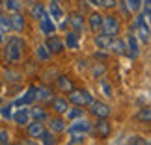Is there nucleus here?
I'll list each match as a JSON object with an SVG mask.
<instances>
[{
  "label": "nucleus",
  "instance_id": "obj_46",
  "mask_svg": "<svg viewBox=\"0 0 151 145\" xmlns=\"http://www.w3.org/2000/svg\"><path fill=\"white\" fill-rule=\"evenodd\" d=\"M0 2H4V0H0Z\"/></svg>",
  "mask_w": 151,
  "mask_h": 145
},
{
  "label": "nucleus",
  "instance_id": "obj_22",
  "mask_svg": "<svg viewBox=\"0 0 151 145\" xmlns=\"http://www.w3.org/2000/svg\"><path fill=\"white\" fill-rule=\"evenodd\" d=\"M11 17V24H13V32H22L26 28V17L21 13V11H17V13H9Z\"/></svg>",
  "mask_w": 151,
  "mask_h": 145
},
{
  "label": "nucleus",
  "instance_id": "obj_44",
  "mask_svg": "<svg viewBox=\"0 0 151 145\" xmlns=\"http://www.w3.org/2000/svg\"><path fill=\"white\" fill-rule=\"evenodd\" d=\"M2 104H4V102H2V97H0V106H2Z\"/></svg>",
  "mask_w": 151,
  "mask_h": 145
},
{
  "label": "nucleus",
  "instance_id": "obj_11",
  "mask_svg": "<svg viewBox=\"0 0 151 145\" xmlns=\"http://www.w3.org/2000/svg\"><path fill=\"white\" fill-rule=\"evenodd\" d=\"M45 45L49 47V50L52 52L54 56L58 54H63L65 52V39H62V37H58V36H49L47 39H45Z\"/></svg>",
  "mask_w": 151,
  "mask_h": 145
},
{
  "label": "nucleus",
  "instance_id": "obj_7",
  "mask_svg": "<svg viewBox=\"0 0 151 145\" xmlns=\"http://www.w3.org/2000/svg\"><path fill=\"white\" fill-rule=\"evenodd\" d=\"M47 132V123L39 119H32L30 123L26 125V136L32 138V140H41V136Z\"/></svg>",
  "mask_w": 151,
  "mask_h": 145
},
{
  "label": "nucleus",
  "instance_id": "obj_39",
  "mask_svg": "<svg viewBox=\"0 0 151 145\" xmlns=\"http://www.w3.org/2000/svg\"><path fill=\"white\" fill-rule=\"evenodd\" d=\"M0 143H2V145L9 143V132L4 130V129H0Z\"/></svg>",
  "mask_w": 151,
  "mask_h": 145
},
{
  "label": "nucleus",
  "instance_id": "obj_19",
  "mask_svg": "<svg viewBox=\"0 0 151 145\" xmlns=\"http://www.w3.org/2000/svg\"><path fill=\"white\" fill-rule=\"evenodd\" d=\"M110 52L116 56H129V49H127V39L121 37H114L112 47H110Z\"/></svg>",
  "mask_w": 151,
  "mask_h": 145
},
{
  "label": "nucleus",
  "instance_id": "obj_9",
  "mask_svg": "<svg viewBox=\"0 0 151 145\" xmlns=\"http://www.w3.org/2000/svg\"><path fill=\"white\" fill-rule=\"evenodd\" d=\"M67 21L69 24H71V30L82 34L86 30V22H88V19L84 17V13H80V11H71V13L67 15Z\"/></svg>",
  "mask_w": 151,
  "mask_h": 145
},
{
  "label": "nucleus",
  "instance_id": "obj_45",
  "mask_svg": "<svg viewBox=\"0 0 151 145\" xmlns=\"http://www.w3.org/2000/svg\"><path fill=\"white\" fill-rule=\"evenodd\" d=\"M54 2H60V0H54Z\"/></svg>",
  "mask_w": 151,
  "mask_h": 145
},
{
  "label": "nucleus",
  "instance_id": "obj_26",
  "mask_svg": "<svg viewBox=\"0 0 151 145\" xmlns=\"http://www.w3.org/2000/svg\"><path fill=\"white\" fill-rule=\"evenodd\" d=\"M49 13H50V17L54 21H63V9L60 8V4L58 2H54V0H50V6H49Z\"/></svg>",
  "mask_w": 151,
  "mask_h": 145
},
{
  "label": "nucleus",
  "instance_id": "obj_8",
  "mask_svg": "<svg viewBox=\"0 0 151 145\" xmlns=\"http://www.w3.org/2000/svg\"><path fill=\"white\" fill-rule=\"evenodd\" d=\"M36 101H37V86L36 84H30V86H28V89H26V93L21 95L19 99H15L13 102H15L17 108H21V106H32Z\"/></svg>",
  "mask_w": 151,
  "mask_h": 145
},
{
  "label": "nucleus",
  "instance_id": "obj_17",
  "mask_svg": "<svg viewBox=\"0 0 151 145\" xmlns=\"http://www.w3.org/2000/svg\"><path fill=\"white\" fill-rule=\"evenodd\" d=\"M112 41H114V37H112V36H108V34H104V32H99V34H95V36H93V43H95V47H97V49H101V50H108V52H110Z\"/></svg>",
  "mask_w": 151,
  "mask_h": 145
},
{
  "label": "nucleus",
  "instance_id": "obj_2",
  "mask_svg": "<svg viewBox=\"0 0 151 145\" xmlns=\"http://www.w3.org/2000/svg\"><path fill=\"white\" fill-rule=\"evenodd\" d=\"M67 99L73 106H82V108L90 106V104L95 101L93 95H91L88 89H82V88H75L71 93H67Z\"/></svg>",
  "mask_w": 151,
  "mask_h": 145
},
{
  "label": "nucleus",
  "instance_id": "obj_12",
  "mask_svg": "<svg viewBox=\"0 0 151 145\" xmlns=\"http://www.w3.org/2000/svg\"><path fill=\"white\" fill-rule=\"evenodd\" d=\"M50 108H52V114H58V115H65L71 108V102H69L67 97H54L50 101Z\"/></svg>",
  "mask_w": 151,
  "mask_h": 145
},
{
  "label": "nucleus",
  "instance_id": "obj_29",
  "mask_svg": "<svg viewBox=\"0 0 151 145\" xmlns=\"http://www.w3.org/2000/svg\"><path fill=\"white\" fill-rule=\"evenodd\" d=\"M80 117H84V108H82V106H75V108H69V112L65 114V119H69V121L80 119Z\"/></svg>",
  "mask_w": 151,
  "mask_h": 145
},
{
  "label": "nucleus",
  "instance_id": "obj_14",
  "mask_svg": "<svg viewBox=\"0 0 151 145\" xmlns=\"http://www.w3.org/2000/svg\"><path fill=\"white\" fill-rule=\"evenodd\" d=\"M103 22H104V15H101L99 11H91L88 15V28L91 34L103 32Z\"/></svg>",
  "mask_w": 151,
  "mask_h": 145
},
{
  "label": "nucleus",
  "instance_id": "obj_21",
  "mask_svg": "<svg viewBox=\"0 0 151 145\" xmlns=\"http://www.w3.org/2000/svg\"><path fill=\"white\" fill-rule=\"evenodd\" d=\"M34 54H36V58L39 61H43V63H47V61H50V58L54 56L52 52L49 50V47L45 43H39V45H36V50H34Z\"/></svg>",
  "mask_w": 151,
  "mask_h": 145
},
{
  "label": "nucleus",
  "instance_id": "obj_4",
  "mask_svg": "<svg viewBox=\"0 0 151 145\" xmlns=\"http://www.w3.org/2000/svg\"><path fill=\"white\" fill-rule=\"evenodd\" d=\"M103 32L108 34V36H112V37H118L119 34H121V21H119V17L118 15H112V13L104 15Z\"/></svg>",
  "mask_w": 151,
  "mask_h": 145
},
{
  "label": "nucleus",
  "instance_id": "obj_3",
  "mask_svg": "<svg viewBox=\"0 0 151 145\" xmlns=\"http://www.w3.org/2000/svg\"><path fill=\"white\" fill-rule=\"evenodd\" d=\"M134 28H136V36H138V39H140V41H142L144 45L149 43V39H151V32H149L147 19L144 17L142 11L136 15V19H134Z\"/></svg>",
  "mask_w": 151,
  "mask_h": 145
},
{
  "label": "nucleus",
  "instance_id": "obj_27",
  "mask_svg": "<svg viewBox=\"0 0 151 145\" xmlns=\"http://www.w3.org/2000/svg\"><path fill=\"white\" fill-rule=\"evenodd\" d=\"M30 114H32V119H39V121H47L50 117L49 112L41 106H30Z\"/></svg>",
  "mask_w": 151,
  "mask_h": 145
},
{
  "label": "nucleus",
  "instance_id": "obj_30",
  "mask_svg": "<svg viewBox=\"0 0 151 145\" xmlns=\"http://www.w3.org/2000/svg\"><path fill=\"white\" fill-rule=\"evenodd\" d=\"M13 108H15V102L2 104V106H0V115H2V119H13Z\"/></svg>",
  "mask_w": 151,
  "mask_h": 145
},
{
  "label": "nucleus",
  "instance_id": "obj_32",
  "mask_svg": "<svg viewBox=\"0 0 151 145\" xmlns=\"http://www.w3.org/2000/svg\"><path fill=\"white\" fill-rule=\"evenodd\" d=\"M127 8L131 9V13H140L142 11V6H144V0H125Z\"/></svg>",
  "mask_w": 151,
  "mask_h": 145
},
{
  "label": "nucleus",
  "instance_id": "obj_10",
  "mask_svg": "<svg viewBox=\"0 0 151 145\" xmlns=\"http://www.w3.org/2000/svg\"><path fill=\"white\" fill-rule=\"evenodd\" d=\"M47 123V129L50 132H54V134H62V132H65L67 130V125H65V119H63V115H50V117L45 121Z\"/></svg>",
  "mask_w": 151,
  "mask_h": 145
},
{
  "label": "nucleus",
  "instance_id": "obj_13",
  "mask_svg": "<svg viewBox=\"0 0 151 145\" xmlns=\"http://www.w3.org/2000/svg\"><path fill=\"white\" fill-rule=\"evenodd\" d=\"M93 132L97 134V138L106 140V138L112 134V123H110L108 119H97L93 123Z\"/></svg>",
  "mask_w": 151,
  "mask_h": 145
},
{
  "label": "nucleus",
  "instance_id": "obj_35",
  "mask_svg": "<svg viewBox=\"0 0 151 145\" xmlns=\"http://www.w3.org/2000/svg\"><path fill=\"white\" fill-rule=\"evenodd\" d=\"M104 71H106V65L97 61V63H93V67H91V76H93V78H101L104 74Z\"/></svg>",
  "mask_w": 151,
  "mask_h": 145
},
{
  "label": "nucleus",
  "instance_id": "obj_1",
  "mask_svg": "<svg viewBox=\"0 0 151 145\" xmlns=\"http://www.w3.org/2000/svg\"><path fill=\"white\" fill-rule=\"evenodd\" d=\"M24 54H26V41L22 39L21 36H11L8 37L6 41V47H4V58L8 63H19L24 60Z\"/></svg>",
  "mask_w": 151,
  "mask_h": 145
},
{
  "label": "nucleus",
  "instance_id": "obj_34",
  "mask_svg": "<svg viewBox=\"0 0 151 145\" xmlns=\"http://www.w3.org/2000/svg\"><path fill=\"white\" fill-rule=\"evenodd\" d=\"M39 141H41V145H56V134L47 129V132L41 136V140H39Z\"/></svg>",
  "mask_w": 151,
  "mask_h": 145
},
{
  "label": "nucleus",
  "instance_id": "obj_16",
  "mask_svg": "<svg viewBox=\"0 0 151 145\" xmlns=\"http://www.w3.org/2000/svg\"><path fill=\"white\" fill-rule=\"evenodd\" d=\"M140 39L136 34H127V49H129V58H138L140 56Z\"/></svg>",
  "mask_w": 151,
  "mask_h": 145
},
{
  "label": "nucleus",
  "instance_id": "obj_5",
  "mask_svg": "<svg viewBox=\"0 0 151 145\" xmlns=\"http://www.w3.org/2000/svg\"><path fill=\"white\" fill-rule=\"evenodd\" d=\"M88 112H90V115H93L95 119H108L110 114H112V108L103 101H93L88 106Z\"/></svg>",
  "mask_w": 151,
  "mask_h": 145
},
{
  "label": "nucleus",
  "instance_id": "obj_40",
  "mask_svg": "<svg viewBox=\"0 0 151 145\" xmlns=\"http://www.w3.org/2000/svg\"><path fill=\"white\" fill-rule=\"evenodd\" d=\"M101 88L104 89V95H106V97H112L114 93H112V88H110V86L106 84V80H103L101 78Z\"/></svg>",
  "mask_w": 151,
  "mask_h": 145
},
{
  "label": "nucleus",
  "instance_id": "obj_24",
  "mask_svg": "<svg viewBox=\"0 0 151 145\" xmlns=\"http://www.w3.org/2000/svg\"><path fill=\"white\" fill-rule=\"evenodd\" d=\"M37 24H39V30H41V32H43L47 37H49V36H54V34H56V30H58V28H56V24H54V19H52V17H47L45 21L37 22Z\"/></svg>",
  "mask_w": 151,
  "mask_h": 145
},
{
  "label": "nucleus",
  "instance_id": "obj_42",
  "mask_svg": "<svg viewBox=\"0 0 151 145\" xmlns=\"http://www.w3.org/2000/svg\"><path fill=\"white\" fill-rule=\"evenodd\" d=\"M67 26H71V24H69V21H63L62 24H60V30L62 32H67Z\"/></svg>",
  "mask_w": 151,
  "mask_h": 145
},
{
  "label": "nucleus",
  "instance_id": "obj_6",
  "mask_svg": "<svg viewBox=\"0 0 151 145\" xmlns=\"http://www.w3.org/2000/svg\"><path fill=\"white\" fill-rule=\"evenodd\" d=\"M93 130V123L84 117L71 121V125H67V134H88Z\"/></svg>",
  "mask_w": 151,
  "mask_h": 145
},
{
  "label": "nucleus",
  "instance_id": "obj_20",
  "mask_svg": "<svg viewBox=\"0 0 151 145\" xmlns=\"http://www.w3.org/2000/svg\"><path fill=\"white\" fill-rule=\"evenodd\" d=\"M30 15H32V19L36 21V22H41V21L47 19V17H50L49 9L45 8L43 4H34V6H32V9H30Z\"/></svg>",
  "mask_w": 151,
  "mask_h": 145
},
{
  "label": "nucleus",
  "instance_id": "obj_36",
  "mask_svg": "<svg viewBox=\"0 0 151 145\" xmlns=\"http://www.w3.org/2000/svg\"><path fill=\"white\" fill-rule=\"evenodd\" d=\"M71 140L67 141V145H82L84 140H86V134H69Z\"/></svg>",
  "mask_w": 151,
  "mask_h": 145
},
{
  "label": "nucleus",
  "instance_id": "obj_31",
  "mask_svg": "<svg viewBox=\"0 0 151 145\" xmlns=\"http://www.w3.org/2000/svg\"><path fill=\"white\" fill-rule=\"evenodd\" d=\"M136 119L140 123H151V108H140L136 112Z\"/></svg>",
  "mask_w": 151,
  "mask_h": 145
},
{
  "label": "nucleus",
  "instance_id": "obj_33",
  "mask_svg": "<svg viewBox=\"0 0 151 145\" xmlns=\"http://www.w3.org/2000/svg\"><path fill=\"white\" fill-rule=\"evenodd\" d=\"M0 30L2 32H9L13 30V24H11V17L9 15H0Z\"/></svg>",
  "mask_w": 151,
  "mask_h": 145
},
{
  "label": "nucleus",
  "instance_id": "obj_18",
  "mask_svg": "<svg viewBox=\"0 0 151 145\" xmlns=\"http://www.w3.org/2000/svg\"><path fill=\"white\" fill-rule=\"evenodd\" d=\"M56 89L62 91V93H71L75 89V82L71 76H67V74H60V76L56 78Z\"/></svg>",
  "mask_w": 151,
  "mask_h": 145
},
{
  "label": "nucleus",
  "instance_id": "obj_37",
  "mask_svg": "<svg viewBox=\"0 0 151 145\" xmlns=\"http://www.w3.org/2000/svg\"><path fill=\"white\" fill-rule=\"evenodd\" d=\"M142 13H144V17L147 19V22H151V0H144Z\"/></svg>",
  "mask_w": 151,
  "mask_h": 145
},
{
  "label": "nucleus",
  "instance_id": "obj_23",
  "mask_svg": "<svg viewBox=\"0 0 151 145\" xmlns=\"http://www.w3.org/2000/svg\"><path fill=\"white\" fill-rule=\"evenodd\" d=\"M63 39H65V47H67L69 50H77V49L80 47V34L75 32V30L67 32Z\"/></svg>",
  "mask_w": 151,
  "mask_h": 145
},
{
  "label": "nucleus",
  "instance_id": "obj_43",
  "mask_svg": "<svg viewBox=\"0 0 151 145\" xmlns=\"http://www.w3.org/2000/svg\"><path fill=\"white\" fill-rule=\"evenodd\" d=\"M2 41H4V32L0 30V43H2Z\"/></svg>",
  "mask_w": 151,
  "mask_h": 145
},
{
  "label": "nucleus",
  "instance_id": "obj_15",
  "mask_svg": "<svg viewBox=\"0 0 151 145\" xmlns=\"http://www.w3.org/2000/svg\"><path fill=\"white\" fill-rule=\"evenodd\" d=\"M32 121V114H30V108L28 106H21L17 108V112L13 114V123L19 125V126H26L28 123Z\"/></svg>",
  "mask_w": 151,
  "mask_h": 145
},
{
  "label": "nucleus",
  "instance_id": "obj_28",
  "mask_svg": "<svg viewBox=\"0 0 151 145\" xmlns=\"http://www.w3.org/2000/svg\"><path fill=\"white\" fill-rule=\"evenodd\" d=\"M4 8L8 13H17L22 9V0H4Z\"/></svg>",
  "mask_w": 151,
  "mask_h": 145
},
{
  "label": "nucleus",
  "instance_id": "obj_25",
  "mask_svg": "<svg viewBox=\"0 0 151 145\" xmlns=\"http://www.w3.org/2000/svg\"><path fill=\"white\" fill-rule=\"evenodd\" d=\"M54 95H52V89L47 86H37V102H50Z\"/></svg>",
  "mask_w": 151,
  "mask_h": 145
},
{
  "label": "nucleus",
  "instance_id": "obj_38",
  "mask_svg": "<svg viewBox=\"0 0 151 145\" xmlns=\"http://www.w3.org/2000/svg\"><path fill=\"white\" fill-rule=\"evenodd\" d=\"M99 6L104 9H114L118 8V0H99Z\"/></svg>",
  "mask_w": 151,
  "mask_h": 145
},
{
  "label": "nucleus",
  "instance_id": "obj_41",
  "mask_svg": "<svg viewBox=\"0 0 151 145\" xmlns=\"http://www.w3.org/2000/svg\"><path fill=\"white\" fill-rule=\"evenodd\" d=\"M15 145H39V143H37V140H32V138H30V140H21V141H17Z\"/></svg>",
  "mask_w": 151,
  "mask_h": 145
}]
</instances>
